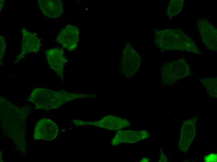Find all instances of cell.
Segmentation results:
<instances>
[{"label":"cell","mask_w":217,"mask_h":162,"mask_svg":"<svg viewBox=\"0 0 217 162\" xmlns=\"http://www.w3.org/2000/svg\"><path fill=\"white\" fill-rule=\"evenodd\" d=\"M30 107L17 106L0 97V117L2 131L13 141L18 151L25 153L27 148L26 119Z\"/></svg>","instance_id":"cell-1"},{"label":"cell","mask_w":217,"mask_h":162,"mask_svg":"<svg viewBox=\"0 0 217 162\" xmlns=\"http://www.w3.org/2000/svg\"><path fill=\"white\" fill-rule=\"evenodd\" d=\"M97 95L92 93H76L62 89L54 90L44 88L34 89L27 99L33 103L36 109L50 110L57 109L63 104L76 99H94Z\"/></svg>","instance_id":"cell-2"},{"label":"cell","mask_w":217,"mask_h":162,"mask_svg":"<svg viewBox=\"0 0 217 162\" xmlns=\"http://www.w3.org/2000/svg\"><path fill=\"white\" fill-rule=\"evenodd\" d=\"M154 41L162 51L176 50L201 54L193 39L180 29L156 30Z\"/></svg>","instance_id":"cell-3"},{"label":"cell","mask_w":217,"mask_h":162,"mask_svg":"<svg viewBox=\"0 0 217 162\" xmlns=\"http://www.w3.org/2000/svg\"><path fill=\"white\" fill-rule=\"evenodd\" d=\"M190 65L183 59L166 63L161 69L162 81L166 85H173L179 79L189 75Z\"/></svg>","instance_id":"cell-4"},{"label":"cell","mask_w":217,"mask_h":162,"mask_svg":"<svg viewBox=\"0 0 217 162\" xmlns=\"http://www.w3.org/2000/svg\"><path fill=\"white\" fill-rule=\"evenodd\" d=\"M141 63L140 55L127 42L123 50L120 64L123 75L128 78L133 77L137 73Z\"/></svg>","instance_id":"cell-5"},{"label":"cell","mask_w":217,"mask_h":162,"mask_svg":"<svg viewBox=\"0 0 217 162\" xmlns=\"http://www.w3.org/2000/svg\"><path fill=\"white\" fill-rule=\"evenodd\" d=\"M72 122L76 126H93L110 130H119L130 125L127 120L111 115L106 116L95 121L74 120Z\"/></svg>","instance_id":"cell-6"},{"label":"cell","mask_w":217,"mask_h":162,"mask_svg":"<svg viewBox=\"0 0 217 162\" xmlns=\"http://www.w3.org/2000/svg\"><path fill=\"white\" fill-rule=\"evenodd\" d=\"M21 47L19 54L17 56L14 63H17L26 55L31 53H37L40 49L41 42L36 33H33L25 28L22 29Z\"/></svg>","instance_id":"cell-7"},{"label":"cell","mask_w":217,"mask_h":162,"mask_svg":"<svg viewBox=\"0 0 217 162\" xmlns=\"http://www.w3.org/2000/svg\"><path fill=\"white\" fill-rule=\"evenodd\" d=\"M45 54L50 68L63 81L65 67L67 61L63 50L58 48H51L46 50Z\"/></svg>","instance_id":"cell-8"},{"label":"cell","mask_w":217,"mask_h":162,"mask_svg":"<svg viewBox=\"0 0 217 162\" xmlns=\"http://www.w3.org/2000/svg\"><path fill=\"white\" fill-rule=\"evenodd\" d=\"M197 26L202 41L208 49L217 51V30L207 19L199 18Z\"/></svg>","instance_id":"cell-9"},{"label":"cell","mask_w":217,"mask_h":162,"mask_svg":"<svg viewBox=\"0 0 217 162\" xmlns=\"http://www.w3.org/2000/svg\"><path fill=\"white\" fill-rule=\"evenodd\" d=\"M58 133V126L55 122L50 119L43 118L36 124L33 138L35 140L51 141L56 137Z\"/></svg>","instance_id":"cell-10"},{"label":"cell","mask_w":217,"mask_h":162,"mask_svg":"<svg viewBox=\"0 0 217 162\" xmlns=\"http://www.w3.org/2000/svg\"><path fill=\"white\" fill-rule=\"evenodd\" d=\"M79 36L78 28L75 26L68 24L59 33L55 41L65 49L69 51H73L78 46Z\"/></svg>","instance_id":"cell-11"},{"label":"cell","mask_w":217,"mask_h":162,"mask_svg":"<svg viewBox=\"0 0 217 162\" xmlns=\"http://www.w3.org/2000/svg\"><path fill=\"white\" fill-rule=\"evenodd\" d=\"M197 117L187 119L181 126L179 141V148L184 152L190 148L196 134V124Z\"/></svg>","instance_id":"cell-12"},{"label":"cell","mask_w":217,"mask_h":162,"mask_svg":"<svg viewBox=\"0 0 217 162\" xmlns=\"http://www.w3.org/2000/svg\"><path fill=\"white\" fill-rule=\"evenodd\" d=\"M149 136V133L145 130H118L112 139L111 144L113 145L122 143L132 144L147 138Z\"/></svg>","instance_id":"cell-13"},{"label":"cell","mask_w":217,"mask_h":162,"mask_svg":"<svg viewBox=\"0 0 217 162\" xmlns=\"http://www.w3.org/2000/svg\"><path fill=\"white\" fill-rule=\"evenodd\" d=\"M39 7L44 16L51 18H57L64 12L63 4L60 0H39Z\"/></svg>","instance_id":"cell-14"},{"label":"cell","mask_w":217,"mask_h":162,"mask_svg":"<svg viewBox=\"0 0 217 162\" xmlns=\"http://www.w3.org/2000/svg\"><path fill=\"white\" fill-rule=\"evenodd\" d=\"M200 81L205 87L209 96L216 98L217 83L216 78H207L200 79Z\"/></svg>","instance_id":"cell-15"},{"label":"cell","mask_w":217,"mask_h":162,"mask_svg":"<svg viewBox=\"0 0 217 162\" xmlns=\"http://www.w3.org/2000/svg\"><path fill=\"white\" fill-rule=\"evenodd\" d=\"M184 5L183 0H171L169 3L166 14L170 17L176 16L180 12Z\"/></svg>","instance_id":"cell-16"},{"label":"cell","mask_w":217,"mask_h":162,"mask_svg":"<svg viewBox=\"0 0 217 162\" xmlns=\"http://www.w3.org/2000/svg\"><path fill=\"white\" fill-rule=\"evenodd\" d=\"M6 47V38L3 36H0V64L3 65V57L4 55Z\"/></svg>","instance_id":"cell-17"},{"label":"cell","mask_w":217,"mask_h":162,"mask_svg":"<svg viewBox=\"0 0 217 162\" xmlns=\"http://www.w3.org/2000/svg\"><path fill=\"white\" fill-rule=\"evenodd\" d=\"M217 154L215 153L210 154L205 156L204 158L205 162H217Z\"/></svg>","instance_id":"cell-18"},{"label":"cell","mask_w":217,"mask_h":162,"mask_svg":"<svg viewBox=\"0 0 217 162\" xmlns=\"http://www.w3.org/2000/svg\"><path fill=\"white\" fill-rule=\"evenodd\" d=\"M168 161V159L166 156L164 154L163 152L161 151L160 153L159 162H167Z\"/></svg>","instance_id":"cell-19"},{"label":"cell","mask_w":217,"mask_h":162,"mask_svg":"<svg viewBox=\"0 0 217 162\" xmlns=\"http://www.w3.org/2000/svg\"><path fill=\"white\" fill-rule=\"evenodd\" d=\"M150 161L149 159L146 157L143 158L140 161L141 162H148Z\"/></svg>","instance_id":"cell-20"},{"label":"cell","mask_w":217,"mask_h":162,"mask_svg":"<svg viewBox=\"0 0 217 162\" xmlns=\"http://www.w3.org/2000/svg\"><path fill=\"white\" fill-rule=\"evenodd\" d=\"M4 2V0H0V11H1L3 7Z\"/></svg>","instance_id":"cell-21"}]
</instances>
